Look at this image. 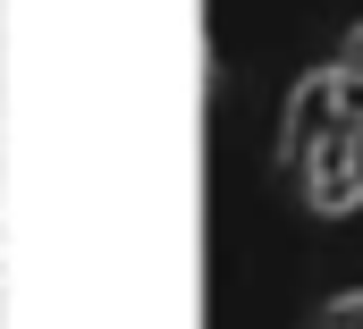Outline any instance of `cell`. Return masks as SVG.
I'll return each instance as SVG.
<instances>
[{
  "label": "cell",
  "mask_w": 363,
  "mask_h": 329,
  "mask_svg": "<svg viewBox=\"0 0 363 329\" xmlns=\"http://www.w3.org/2000/svg\"><path fill=\"white\" fill-rule=\"evenodd\" d=\"M330 329H363V296H338L330 304Z\"/></svg>",
  "instance_id": "cell-4"
},
{
  "label": "cell",
  "mask_w": 363,
  "mask_h": 329,
  "mask_svg": "<svg viewBox=\"0 0 363 329\" xmlns=\"http://www.w3.org/2000/svg\"><path fill=\"white\" fill-rule=\"evenodd\" d=\"M330 68H338V84H330L338 93V127L363 135V60H330Z\"/></svg>",
  "instance_id": "cell-3"
},
{
  "label": "cell",
  "mask_w": 363,
  "mask_h": 329,
  "mask_svg": "<svg viewBox=\"0 0 363 329\" xmlns=\"http://www.w3.org/2000/svg\"><path fill=\"white\" fill-rule=\"evenodd\" d=\"M296 177H304V203H313L321 220L363 211V135H355V127H330V135L296 161Z\"/></svg>",
  "instance_id": "cell-1"
},
{
  "label": "cell",
  "mask_w": 363,
  "mask_h": 329,
  "mask_svg": "<svg viewBox=\"0 0 363 329\" xmlns=\"http://www.w3.org/2000/svg\"><path fill=\"white\" fill-rule=\"evenodd\" d=\"M330 84H338V68H313V77L287 93V118H279V161H287V169L338 127V93H330Z\"/></svg>",
  "instance_id": "cell-2"
}]
</instances>
